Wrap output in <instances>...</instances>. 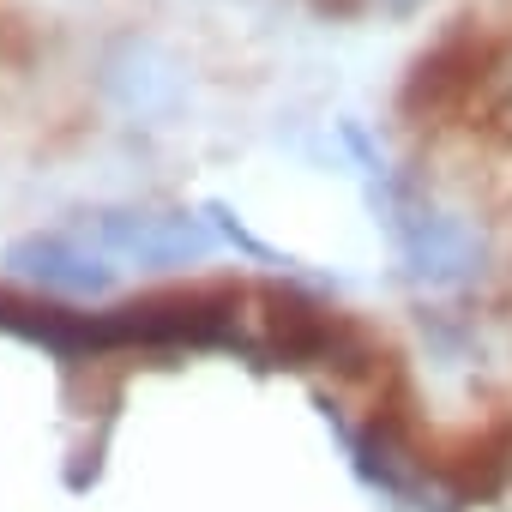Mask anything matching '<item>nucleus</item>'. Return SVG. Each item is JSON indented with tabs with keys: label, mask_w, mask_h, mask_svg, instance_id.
I'll return each mask as SVG.
<instances>
[{
	"label": "nucleus",
	"mask_w": 512,
	"mask_h": 512,
	"mask_svg": "<svg viewBox=\"0 0 512 512\" xmlns=\"http://www.w3.org/2000/svg\"><path fill=\"white\" fill-rule=\"evenodd\" d=\"M13 266L25 272V278H37V284H49V290H61V296H91V290H103V272H97V260H85V253H73L67 241H25V247H13Z\"/></svg>",
	"instance_id": "nucleus-1"
}]
</instances>
